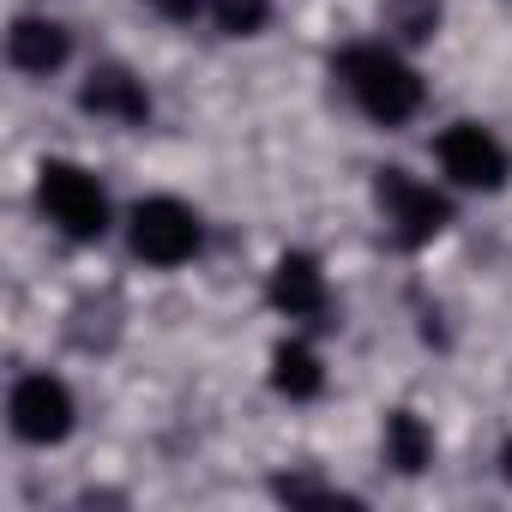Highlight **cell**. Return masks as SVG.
Wrapping results in <instances>:
<instances>
[{
    "instance_id": "obj_1",
    "label": "cell",
    "mask_w": 512,
    "mask_h": 512,
    "mask_svg": "<svg viewBox=\"0 0 512 512\" xmlns=\"http://www.w3.org/2000/svg\"><path fill=\"white\" fill-rule=\"evenodd\" d=\"M338 79L374 127H404L422 109V73L386 43H350L338 55Z\"/></svg>"
},
{
    "instance_id": "obj_2",
    "label": "cell",
    "mask_w": 512,
    "mask_h": 512,
    "mask_svg": "<svg viewBox=\"0 0 512 512\" xmlns=\"http://www.w3.org/2000/svg\"><path fill=\"white\" fill-rule=\"evenodd\" d=\"M37 205L67 241H103L109 235V193H103V181L91 169L67 163V157H49L37 169Z\"/></svg>"
},
{
    "instance_id": "obj_3",
    "label": "cell",
    "mask_w": 512,
    "mask_h": 512,
    "mask_svg": "<svg viewBox=\"0 0 512 512\" xmlns=\"http://www.w3.org/2000/svg\"><path fill=\"white\" fill-rule=\"evenodd\" d=\"M127 241H133V253H139L145 266L175 272V266H187L193 253H199L205 229H199V211H193V205L157 193V199H139V205H133V217H127Z\"/></svg>"
},
{
    "instance_id": "obj_4",
    "label": "cell",
    "mask_w": 512,
    "mask_h": 512,
    "mask_svg": "<svg viewBox=\"0 0 512 512\" xmlns=\"http://www.w3.org/2000/svg\"><path fill=\"white\" fill-rule=\"evenodd\" d=\"M434 157H440L446 181H452V187H470V193H500L506 175H512L506 145H500L482 121H452V127L434 139Z\"/></svg>"
},
{
    "instance_id": "obj_5",
    "label": "cell",
    "mask_w": 512,
    "mask_h": 512,
    "mask_svg": "<svg viewBox=\"0 0 512 512\" xmlns=\"http://www.w3.org/2000/svg\"><path fill=\"white\" fill-rule=\"evenodd\" d=\"M374 199H380V211H386V223H392V235H398L404 247H422V241H434V235L452 223V199H446L440 187L416 181L410 169H380Z\"/></svg>"
},
{
    "instance_id": "obj_6",
    "label": "cell",
    "mask_w": 512,
    "mask_h": 512,
    "mask_svg": "<svg viewBox=\"0 0 512 512\" xmlns=\"http://www.w3.org/2000/svg\"><path fill=\"white\" fill-rule=\"evenodd\" d=\"M7 422H13V434H19L25 446H61V440L73 434V422H79V404H73L67 380H55V374H25V380L13 386V398H7Z\"/></svg>"
},
{
    "instance_id": "obj_7",
    "label": "cell",
    "mask_w": 512,
    "mask_h": 512,
    "mask_svg": "<svg viewBox=\"0 0 512 512\" xmlns=\"http://www.w3.org/2000/svg\"><path fill=\"white\" fill-rule=\"evenodd\" d=\"M79 109L97 115V121H115V127H145L151 121V91L127 67H97L79 85Z\"/></svg>"
},
{
    "instance_id": "obj_8",
    "label": "cell",
    "mask_w": 512,
    "mask_h": 512,
    "mask_svg": "<svg viewBox=\"0 0 512 512\" xmlns=\"http://www.w3.org/2000/svg\"><path fill=\"white\" fill-rule=\"evenodd\" d=\"M266 296L290 320H320L326 314V272H320V260H314V253H284V260L272 266Z\"/></svg>"
},
{
    "instance_id": "obj_9",
    "label": "cell",
    "mask_w": 512,
    "mask_h": 512,
    "mask_svg": "<svg viewBox=\"0 0 512 512\" xmlns=\"http://www.w3.org/2000/svg\"><path fill=\"white\" fill-rule=\"evenodd\" d=\"M67 55H73V37H67V25H55V19H19V25L7 31V61H13L19 73H31V79L61 73Z\"/></svg>"
},
{
    "instance_id": "obj_10",
    "label": "cell",
    "mask_w": 512,
    "mask_h": 512,
    "mask_svg": "<svg viewBox=\"0 0 512 512\" xmlns=\"http://www.w3.org/2000/svg\"><path fill=\"white\" fill-rule=\"evenodd\" d=\"M272 386L290 398V404H302V398H320V386H326V368H320V356L308 350V344H278L272 350Z\"/></svg>"
},
{
    "instance_id": "obj_11",
    "label": "cell",
    "mask_w": 512,
    "mask_h": 512,
    "mask_svg": "<svg viewBox=\"0 0 512 512\" xmlns=\"http://www.w3.org/2000/svg\"><path fill=\"white\" fill-rule=\"evenodd\" d=\"M428 458H434L428 422L416 410H392L386 416V464H398L404 476H416V470H428Z\"/></svg>"
},
{
    "instance_id": "obj_12",
    "label": "cell",
    "mask_w": 512,
    "mask_h": 512,
    "mask_svg": "<svg viewBox=\"0 0 512 512\" xmlns=\"http://www.w3.org/2000/svg\"><path fill=\"white\" fill-rule=\"evenodd\" d=\"M205 13L223 37H260L272 25V0H205Z\"/></svg>"
},
{
    "instance_id": "obj_13",
    "label": "cell",
    "mask_w": 512,
    "mask_h": 512,
    "mask_svg": "<svg viewBox=\"0 0 512 512\" xmlns=\"http://www.w3.org/2000/svg\"><path fill=\"white\" fill-rule=\"evenodd\" d=\"M145 7H157L163 19H193V13H199V0H145Z\"/></svg>"
},
{
    "instance_id": "obj_14",
    "label": "cell",
    "mask_w": 512,
    "mask_h": 512,
    "mask_svg": "<svg viewBox=\"0 0 512 512\" xmlns=\"http://www.w3.org/2000/svg\"><path fill=\"white\" fill-rule=\"evenodd\" d=\"M500 476H506V482H512V440H506V446H500Z\"/></svg>"
}]
</instances>
